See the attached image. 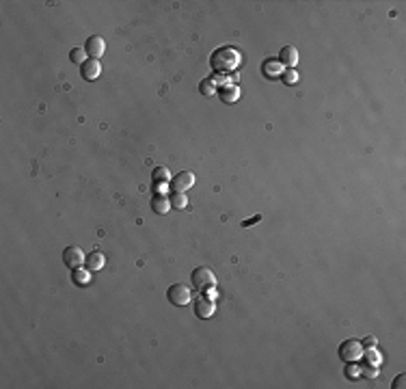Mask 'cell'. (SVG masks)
<instances>
[{
	"label": "cell",
	"mask_w": 406,
	"mask_h": 389,
	"mask_svg": "<svg viewBox=\"0 0 406 389\" xmlns=\"http://www.w3.org/2000/svg\"><path fill=\"white\" fill-rule=\"evenodd\" d=\"M71 281H74L76 285H87L91 281V279H89V271H87V268L82 271V266L74 268V271H71Z\"/></svg>",
	"instance_id": "cell-15"
},
{
	"label": "cell",
	"mask_w": 406,
	"mask_h": 389,
	"mask_svg": "<svg viewBox=\"0 0 406 389\" xmlns=\"http://www.w3.org/2000/svg\"><path fill=\"white\" fill-rule=\"evenodd\" d=\"M85 259H87V255L82 253L80 247H67L63 251V262H65V266L71 268V271H74V268H80L82 264H85Z\"/></svg>",
	"instance_id": "cell-5"
},
{
	"label": "cell",
	"mask_w": 406,
	"mask_h": 389,
	"mask_svg": "<svg viewBox=\"0 0 406 389\" xmlns=\"http://www.w3.org/2000/svg\"><path fill=\"white\" fill-rule=\"evenodd\" d=\"M218 95H221V100L225 104H233V102H238V97H240V89H238L236 85H225V87H221Z\"/></svg>",
	"instance_id": "cell-11"
},
{
	"label": "cell",
	"mask_w": 406,
	"mask_h": 389,
	"mask_svg": "<svg viewBox=\"0 0 406 389\" xmlns=\"http://www.w3.org/2000/svg\"><path fill=\"white\" fill-rule=\"evenodd\" d=\"M190 281H192V285H195L197 290L205 292V290L214 288L216 277H214V273H212L207 266H199V268H195V271H192V275H190Z\"/></svg>",
	"instance_id": "cell-2"
},
{
	"label": "cell",
	"mask_w": 406,
	"mask_h": 389,
	"mask_svg": "<svg viewBox=\"0 0 406 389\" xmlns=\"http://www.w3.org/2000/svg\"><path fill=\"white\" fill-rule=\"evenodd\" d=\"M104 50H106V44H104V39L100 37V35H93V37L87 39L85 52L89 54V59H97V61H100V56L104 54Z\"/></svg>",
	"instance_id": "cell-7"
},
{
	"label": "cell",
	"mask_w": 406,
	"mask_h": 389,
	"mask_svg": "<svg viewBox=\"0 0 406 389\" xmlns=\"http://www.w3.org/2000/svg\"><path fill=\"white\" fill-rule=\"evenodd\" d=\"M169 197L166 195H160V193H156L152 197V210L156 212V214H166L169 212Z\"/></svg>",
	"instance_id": "cell-12"
},
{
	"label": "cell",
	"mask_w": 406,
	"mask_h": 389,
	"mask_svg": "<svg viewBox=\"0 0 406 389\" xmlns=\"http://www.w3.org/2000/svg\"><path fill=\"white\" fill-rule=\"evenodd\" d=\"M346 374H348V376H350V378H357L359 374H361V367H359V366H348Z\"/></svg>",
	"instance_id": "cell-22"
},
{
	"label": "cell",
	"mask_w": 406,
	"mask_h": 389,
	"mask_svg": "<svg viewBox=\"0 0 406 389\" xmlns=\"http://www.w3.org/2000/svg\"><path fill=\"white\" fill-rule=\"evenodd\" d=\"M152 178H154L156 184H166V182H171V173H169L166 167H156L152 171Z\"/></svg>",
	"instance_id": "cell-16"
},
{
	"label": "cell",
	"mask_w": 406,
	"mask_h": 389,
	"mask_svg": "<svg viewBox=\"0 0 406 389\" xmlns=\"http://www.w3.org/2000/svg\"><path fill=\"white\" fill-rule=\"evenodd\" d=\"M361 344H363V346H367V348H372V346H376V337L369 335V337H365V340L361 342Z\"/></svg>",
	"instance_id": "cell-23"
},
{
	"label": "cell",
	"mask_w": 406,
	"mask_h": 389,
	"mask_svg": "<svg viewBox=\"0 0 406 389\" xmlns=\"http://www.w3.org/2000/svg\"><path fill=\"white\" fill-rule=\"evenodd\" d=\"M104 262H106V259H104L102 253L100 251H93L85 259V268H87V271H100V268L104 266Z\"/></svg>",
	"instance_id": "cell-13"
},
{
	"label": "cell",
	"mask_w": 406,
	"mask_h": 389,
	"mask_svg": "<svg viewBox=\"0 0 406 389\" xmlns=\"http://www.w3.org/2000/svg\"><path fill=\"white\" fill-rule=\"evenodd\" d=\"M259 221H262V216H259V214H257V216H253V219H248V221H244V223H242V227H248V225H255V223H259Z\"/></svg>",
	"instance_id": "cell-24"
},
{
	"label": "cell",
	"mask_w": 406,
	"mask_h": 389,
	"mask_svg": "<svg viewBox=\"0 0 406 389\" xmlns=\"http://www.w3.org/2000/svg\"><path fill=\"white\" fill-rule=\"evenodd\" d=\"M279 63L285 65L288 69H294L296 63H298V50L294 46H283L279 52Z\"/></svg>",
	"instance_id": "cell-8"
},
{
	"label": "cell",
	"mask_w": 406,
	"mask_h": 389,
	"mask_svg": "<svg viewBox=\"0 0 406 389\" xmlns=\"http://www.w3.org/2000/svg\"><path fill=\"white\" fill-rule=\"evenodd\" d=\"M169 204L173 207H178V210H181V207H186V195L178 193V190H171V193H169Z\"/></svg>",
	"instance_id": "cell-17"
},
{
	"label": "cell",
	"mask_w": 406,
	"mask_h": 389,
	"mask_svg": "<svg viewBox=\"0 0 406 389\" xmlns=\"http://www.w3.org/2000/svg\"><path fill=\"white\" fill-rule=\"evenodd\" d=\"M393 387H395V389H402V387H404V374H400L398 378H395V383H393Z\"/></svg>",
	"instance_id": "cell-25"
},
{
	"label": "cell",
	"mask_w": 406,
	"mask_h": 389,
	"mask_svg": "<svg viewBox=\"0 0 406 389\" xmlns=\"http://www.w3.org/2000/svg\"><path fill=\"white\" fill-rule=\"evenodd\" d=\"M281 78H283L285 85H296V82H298V74H296V69H285V71H281Z\"/></svg>",
	"instance_id": "cell-20"
},
{
	"label": "cell",
	"mask_w": 406,
	"mask_h": 389,
	"mask_svg": "<svg viewBox=\"0 0 406 389\" xmlns=\"http://www.w3.org/2000/svg\"><path fill=\"white\" fill-rule=\"evenodd\" d=\"M80 74H82V78H85V80H95V78L102 74L100 61H97V59H87L85 63L80 65Z\"/></svg>",
	"instance_id": "cell-9"
},
{
	"label": "cell",
	"mask_w": 406,
	"mask_h": 389,
	"mask_svg": "<svg viewBox=\"0 0 406 389\" xmlns=\"http://www.w3.org/2000/svg\"><path fill=\"white\" fill-rule=\"evenodd\" d=\"M199 91H201V95H214V93H216L218 89H216V85H214V82H212V78H207V80H201Z\"/></svg>",
	"instance_id": "cell-18"
},
{
	"label": "cell",
	"mask_w": 406,
	"mask_h": 389,
	"mask_svg": "<svg viewBox=\"0 0 406 389\" xmlns=\"http://www.w3.org/2000/svg\"><path fill=\"white\" fill-rule=\"evenodd\" d=\"M262 71H264V74H266L268 78L281 76V63H279V61H272V59H268V61H264V65H262Z\"/></svg>",
	"instance_id": "cell-14"
},
{
	"label": "cell",
	"mask_w": 406,
	"mask_h": 389,
	"mask_svg": "<svg viewBox=\"0 0 406 389\" xmlns=\"http://www.w3.org/2000/svg\"><path fill=\"white\" fill-rule=\"evenodd\" d=\"M367 359H369V361H378V355L374 352V346H372V348H369V352H367Z\"/></svg>",
	"instance_id": "cell-26"
},
{
	"label": "cell",
	"mask_w": 406,
	"mask_h": 389,
	"mask_svg": "<svg viewBox=\"0 0 406 389\" xmlns=\"http://www.w3.org/2000/svg\"><path fill=\"white\" fill-rule=\"evenodd\" d=\"M361 374H365L369 378H374V376H378V367L376 366H372V363H365L363 366V370H361Z\"/></svg>",
	"instance_id": "cell-21"
},
{
	"label": "cell",
	"mask_w": 406,
	"mask_h": 389,
	"mask_svg": "<svg viewBox=\"0 0 406 389\" xmlns=\"http://www.w3.org/2000/svg\"><path fill=\"white\" fill-rule=\"evenodd\" d=\"M192 184H195V175L190 171H181L175 178H171V188L178 190V193H186Z\"/></svg>",
	"instance_id": "cell-6"
},
{
	"label": "cell",
	"mask_w": 406,
	"mask_h": 389,
	"mask_svg": "<svg viewBox=\"0 0 406 389\" xmlns=\"http://www.w3.org/2000/svg\"><path fill=\"white\" fill-rule=\"evenodd\" d=\"M195 314H197V318H210L212 314H214V303H212L210 298H197V303H195Z\"/></svg>",
	"instance_id": "cell-10"
},
{
	"label": "cell",
	"mask_w": 406,
	"mask_h": 389,
	"mask_svg": "<svg viewBox=\"0 0 406 389\" xmlns=\"http://www.w3.org/2000/svg\"><path fill=\"white\" fill-rule=\"evenodd\" d=\"M85 54H87V52L82 50V48H74V50L69 52V59H71V63H76V65H82V63H85V61H87V59H85Z\"/></svg>",
	"instance_id": "cell-19"
},
{
	"label": "cell",
	"mask_w": 406,
	"mask_h": 389,
	"mask_svg": "<svg viewBox=\"0 0 406 389\" xmlns=\"http://www.w3.org/2000/svg\"><path fill=\"white\" fill-rule=\"evenodd\" d=\"M240 63V54L233 48H221L212 54V67L216 71H233Z\"/></svg>",
	"instance_id": "cell-1"
},
{
	"label": "cell",
	"mask_w": 406,
	"mask_h": 389,
	"mask_svg": "<svg viewBox=\"0 0 406 389\" xmlns=\"http://www.w3.org/2000/svg\"><path fill=\"white\" fill-rule=\"evenodd\" d=\"M363 352H365V346H363L359 340H346V342H341V344H339L341 361H348V363L359 361L363 357Z\"/></svg>",
	"instance_id": "cell-3"
},
{
	"label": "cell",
	"mask_w": 406,
	"mask_h": 389,
	"mask_svg": "<svg viewBox=\"0 0 406 389\" xmlns=\"http://www.w3.org/2000/svg\"><path fill=\"white\" fill-rule=\"evenodd\" d=\"M166 298H169V303L178 305V307H184V305L190 303L192 294H190V288L186 283H173V285H169V290H166Z\"/></svg>",
	"instance_id": "cell-4"
}]
</instances>
